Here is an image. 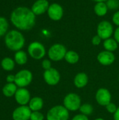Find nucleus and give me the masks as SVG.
<instances>
[{
	"mask_svg": "<svg viewBox=\"0 0 119 120\" xmlns=\"http://www.w3.org/2000/svg\"><path fill=\"white\" fill-rule=\"evenodd\" d=\"M12 24L18 30L26 31L29 30L35 25L36 15L31 8L25 6H20L15 8L11 14Z\"/></svg>",
	"mask_w": 119,
	"mask_h": 120,
	"instance_id": "obj_1",
	"label": "nucleus"
},
{
	"mask_svg": "<svg viewBox=\"0 0 119 120\" xmlns=\"http://www.w3.org/2000/svg\"><path fill=\"white\" fill-rule=\"evenodd\" d=\"M4 41L6 47L13 51L21 50L25 43L23 34L20 31L15 30L8 32L5 35Z\"/></svg>",
	"mask_w": 119,
	"mask_h": 120,
	"instance_id": "obj_2",
	"label": "nucleus"
},
{
	"mask_svg": "<svg viewBox=\"0 0 119 120\" xmlns=\"http://www.w3.org/2000/svg\"><path fill=\"white\" fill-rule=\"evenodd\" d=\"M69 118V111L61 105L51 108L46 114L47 120H68Z\"/></svg>",
	"mask_w": 119,
	"mask_h": 120,
	"instance_id": "obj_3",
	"label": "nucleus"
},
{
	"mask_svg": "<svg viewBox=\"0 0 119 120\" xmlns=\"http://www.w3.org/2000/svg\"><path fill=\"white\" fill-rule=\"evenodd\" d=\"M66 47L62 44H54L52 45L48 51V56L50 60L58 62L65 59L67 53Z\"/></svg>",
	"mask_w": 119,
	"mask_h": 120,
	"instance_id": "obj_4",
	"label": "nucleus"
},
{
	"mask_svg": "<svg viewBox=\"0 0 119 120\" xmlns=\"http://www.w3.org/2000/svg\"><path fill=\"white\" fill-rule=\"evenodd\" d=\"M63 105L69 111H77L81 105V98L75 93H69L65 96L63 100Z\"/></svg>",
	"mask_w": 119,
	"mask_h": 120,
	"instance_id": "obj_5",
	"label": "nucleus"
},
{
	"mask_svg": "<svg viewBox=\"0 0 119 120\" xmlns=\"http://www.w3.org/2000/svg\"><path fill=\"white\" fill-rule=\"evenodd\" d=\"M33 75L29 70H22L15 75V84L20 88H25L29 85L32 81Z\"/></svg>",
	"mask_w": 119,
	"mask_h": 120,
	"instance_id": "obj_6",
	"label": "nucleus"
},
{
	"mask_svg": "<svg viewBox=\"0 0 119 120\" xmlns=\"http://www.w3.org/2000/svg\"><path fill=\"white\" fill-rule=\"evenodd\" d=\"M27 51L30 57L35 60L43 58L46 53L45 46L39 41H33L30 43L28 46Z\"/></svg>",
	"mask_w": 119,
	"mask_h": 120,
	"instance_id": "obj_7",
	"label": "nucleus"
},
{
	"mask_svg": "<svg viewBox=\"0 0 119 120\" xmlns=\"http://www.w3.org/2000/svg\"><path fill=\"white\" fill-rule=\"evenodd\" d=\"M97 35L100 36L103 40L111 38L114 33V27L112 24L107 20L100 22L97 25Z\"/></svg>",
	"mask_w": 119,
	"mask_h": 120,
	"instance_id": "obj_8",
	"label": "nucleus"
},
{
	"mask_svg": "<svg viewBox=\"0 0 119 120\" xmlns=\"http://www.w3.org/2000/svg\"><path fill=\"white\" fill-rule=\"evenodd\" d=\"M43 79L45 82L50 86H55L60 81V74L58 70L54 68H51L49 70H46L44 71Z\"/></svg>",
	"mask_w": 119,
	"mask_h": 120,
	"instance_id": "obj_9",
	"label": "nucleus"
},
{
	"mask_svg": "<svg viewBox=\"0 0 119 120\" xmlns=\"http://www.w3.org/2000/svg\"><path fill=\"white\" fill-rule=\"evenodd\" d=\"M32 114V110L27 105H20L16 108L13 113V120H30V116Z\"/></svg>",
	"mask_w": 119,
	"mask_h": 120,
	"instance_id": "obj_10",
	"label": "nucleus"
},
{
	"mask_svg": "<svg viewBox=\"0 0 119 120\" xmlns=\"http://www.w3.org/2000/svg\"><path fill=\"white\" fill-rule=\"evenodd\" d=\"M95 100L100 105L106 107L112 102V94L107 89L100 88L96 92Z\"/></svg>",
	"mask_w": 119,
	"mask_h": 120,
	"instance_id": "obj_11",
	"label": "nucleus"
},
{
	"mask_svg": "<svg viewBox=\"0 0 119 120\" xmlns=\"http://www.w3.org/2000/svg\"><path fill=\"white\" fill-rule=\"evenodd\" d=\"M47 13L50 19L54 21H58L61 20L63 16V8L59 4L53 3L50 4L47 11Z\"/></svg>",
	"mask_w": 119,
	"mask_h": 120,
	"instance_id": "obj_12",
	"label": "nucleus"
},
{
	"mask_svg": "<svg viewBox=\"0 0 119 120\" xmlns=\"http://www.w3.org/2000/svg\"><path fill=\"white\" fill-rule=\"evenodd\" d=\"M15 99L20 105H27L31 100L30 93L26 88H19L15 94Z\"/></svg>",
	"mask_w": 119,
	"mask_h": 120,
	"instance_id": "obj_13",
	"label": "nucleus"
},
{
	"mask_svg": "<svg viewBox=\"0 0 119 120\" xmlns=\"http://www.w3.org/2000/svg\"><path fill=\"white\" fill-rule=\"evenodd\" d=\"M97 61L104 66H109L112 65L115 61V56L113 52L108 51H103L98 53L97 56Z\"/></svg>",
	"mask_w": 119,
	"mask_h": 120,
	"instance_id": "obj_14",
	"label": "nucleus"
},
{
	"mask_svg": "<svg viewBox=\"0 0 119 120\" xmlns=\"http://www.w3.org/2000/svg\"><path fill=\"white\" fill-rule=\"evenodd\" d=\"M49 6L48 0H36L33 4L31 9L36 15H39L47 12Z\"/></svg>",
	"mask_w": 119,
	"mask_h": 120,
	"instance_id": "obj_15",
	"label": "nucleus"
},
{
	"mask_svg": "<svg viewBox=\"0 0 119 120\" xmlns=\"http://www.w3.org/2000/svg\"><path fill=\"white\" fill-rule=\"evenodd\" d=\"M88 83V77L85 72L77 73L74 78V84L78 89L84 88Z\"/></svg>",
	"mask_w": 119,
	"mask_h": 120,
	"instance_id": "obj_16",
	"label": "nucleus"
},
{
	"mask_svg": "<svg viewBox=\"0 0 119 120\" xmlns=\"http://www.w3.org/2000/svg\"><path fill=\"white\" fill-rule=\"evenodd\" d=\"M29 108L32 110V112L34 111H40L43 106V101L41 98L39 96H35L31 98L29 104Z\"/></svg>",
	"mask_w": 119,
	"mask_h": 120,
	"instance_id": "obj_17",
	"label": "nucleus"
},
{
	"mask_svg": "<svg viewBox=\"0 0 119 120\" xmlns=\"http://www.w3.org/2000/svg\"><path fill=\"white\" fill-rule=\"evenodd\" d=\"M17 85L15 83H7L2 89V93L6 97H12L15 96L18 89Z\"/></svg>",
	"mask_w": 119,
	"mask_h": 120,
	"instance_id": "obj_18",
	"label": "nucleus"
},
{
	"mask_svg": "<svg viewBox=\"0 0 119 120\" xmlns=\"http://www.w3.org/2000/svg\"><path fill=\"white\" fill-rule=\"evenodd\" d=\"M108 7L106 4V2H98L94 6L95 13L100 17L104 16L107 13Z\"/></svg>",
	"mask_w": 119,
	"mask_h": 120,
	"instance_id": "obj_19",
	"label": "nucleus"
},
{
	"mask_svg": "<svg viewBox=\"0 0 119 120\" xmlns=\"http://www.w3.org/2000/svg\"><path fill=\"white\" fill-rule=\"evenodd\" d=\"M118 44L119 43L115 40L114 38V39L113 38H109V39H107L104 41L103 46L106 51L114 52L117 49Z\"/></svg>",
	"mask_w": 119,
	"mask_h": 120,
	"instance_id": "obj_20",
	"label": "nucleus"
},
{
	"mask_svg": "<svg viewBox=\"0 0 119 120\" xmlns=\"http://www.w3.org/2000/svg\"><path fill=\"white\" fill-rule=\"evenodd\" d=\"M65 60L69 64H76L79 60V55L74 51H67L65 56Z\"/></svg>",
	"mask_w": 119,
	"mask_h": 120,
	"instance_id": "obj_21",
	"label": "nucleus"
},
{
	"mask_svg": "<svg viewBox=\"0 0 119 120\" xmlns=\"http://www.w3.org/2000/svg\"><path fill=\"white\" fill-rule=\"evenodd\" d=\"M14 60L15 63L20 65H25L27 62V55L24 51H18L14 55Z\"/></svg>",
	"mask_w": 119,
	"mask_h": 120,
	"instance_id": "obj_22",
	"label": "nucleus"
},
{
	"mask_svg": "<svg viewBox=\"0 0 119 120\" xmlns=\"http://www.w3.org/2000/svg\"><path fill=\"white\" fill-rule=\"evenodd\" d=\"M15 60L9 57H6L1 60V66L6 71H12L15 68Z\"/></svg>",
	"mask_w": 119,
	"mask_h": 120,
	"instance_id": "obj_23",
	"label": "nucleus"
},
{
	"mask_svg": "<svg viewBox=\"0 0 119 120\" xmlns=\"http://www.w3.org/2000/svg\"><path fill=\"white\" fill-rule=\"evenodd\" d=\"M81 112V114H83L86 116H89L91 115L93 112V107L92 105L86 103H83L81 104L79 110Z\"/></svg>",
	"mask_w": 119,
	"mask_h": 120,
	"instance_id": "obj_24",
	"label": "nucleus"
},
{
	"mask_svg": "<svg viewBox=\"0 0 119 120\" xmlns=\"http://www.w3.org/2000/svg\"><path fill=\"white\" fill-rule=\"evenodd\" d=\"M8 30V22L4 17L0 16V37L6 35Z\"/></svg>",
	"mask_w": 119,
	"mask_h": 120,
	"instance_id": "obj_25",
	"label": "nucleus"
},
{
	"mask_svg": "<svg viewBox=\"0 0 119 120\" xmlns=\"http://www.w3.org/2000/svg\"><path fill=\"white\" fill-rule=\"evenodd\" d=\"M106 4L108 7V9L116 10L119 8V0H107Z\"/></svg>",
	"mask_w": 119,
	"mask_h": 120,
	"instance_id": "obj_26",
	"label": "nucleus"
},
{
	"mask_svg": "<svg viewBox=\"0 0 119 120\" xmlns=\"http://www.w3.org/2000/svg\"><path fill=\"white\" fill-rule=\"evenodd\" d=\"M44 115L40 111H34L32 112L30 120H43Z\"/></svg>",
	"mask_w": 119,
	"mask_h": 120,
	"instance_id": "obj_27",
	"label": "nucleus"
},
{
	"mask_svg": "<svg viewBox=\"0 0 119 120\" xmlns=\"http://www.w3.org/2000/svg\"><path fill=\"white\" fill-rule=\"evenodd\" d=\"M105 108H106V109H107V110L108 112H109L111 114H113V115L116 112V110L118 108V107L116 106V105L115 103H112V102H111L110 103H109Z\"/></svg>",
	"mask_w": 119,
	"mask_h": 120,
	"instance_id": "obj_28",
	"label": "nucleus"
},
{
	"mask_svg": "<svg viewBox=\"0 0 119 120\" xmlns=\"http://www.w3.org/2000/svg\"><path fill=\"white\" fill-rule=\"evenodd\" d=\"M41 66L45 70L50 69L52 68V66H51V60H49V59H44L41 63Z\"/></svg>",
	"mask_w": 119,
	"mask_h": 120,
	"instance_id": "obj_29",
	"label": "nucleus"
},
{
	"mask_svg": "<svg viewBox=\"0 0 119 120\" xmlns=\"http://www.w3.org/2000/svg\"><path fill=\"white\" fill-rule=\"evenodd\" d=\"M102 40V38L97 34V35H95V36H94L93 37V39H92V44L94 46H99L101 44Z\"/></svg>",
	"mask_w": 119,
	"mask_h": 120,
	"instance_id": "obj_30",
	"label": "nucleus"
},
{
	"mask_svg": "<svg viewBox=\"0 0 119 120\" xmlns=\"http://www.w3.org/2000/svg\"><path fill=\"white\" fill-rule=\"evenodd\" d=\"M112 21L113 22L119 27V11H117L114 13L112 17Z\"/></svg>",
	"mask_w": 119,
	"mask_h": 120,
	"instance_id": "obj_31",
	"label": "nucleus"
},
{
	"mask_svg": "<svg viewBox=\"0 0 119 120\" xmlns=\"http://www.w3.org/2000/svg\"><path fill=\"white\" fill-rule=\"evenodd\" d=\"M72 120H89L88 116H86L83 114H79L76 115Z\"/></svg>",
	"mask_w": 119,
	"mask_h": 120,
	"instance_id": "obj_32",
	"label": "nucleus"
},
{
	"mask_svg": "<svg viewBox=\"0 0 119 120\" xmlns=\"http://www.w3.org/2000/svg\"><path fill=\"white\" fill-rule=\"evenodd\" d=\"M6 82L8 83H14L15 82V75H8L6 77Z\"/></svg>",
	"mask_w": 119,
	"mask_h": 120,
	"instance_id": "obj_33",
	"label": "nucleus"
},
{
	"mask_svg": "<svg viewBox=\"0 0 119 120\" xmlns=\"http://www.w3.org/2000/svg\"><path fill=\"white\" fill-rule=\"evenodd\" d=\"M114 37L115 40L119 44V27H118L114 32Z\"/></svg>",
	"mask_w": 119,
	"mask_h": 120,
	"instance_id": "obj_34",
	"label": "nucleus"
},
{
	"mask_svg": "<svg viewBox=\"0 0 119 120\" xmlns=\"http://www.w3.org/2000/svg\"><path fill=\"white\" fill-rule=\"evenodd\" d=\"M114 120H119V106L118 107L116 112L114 114Z\"/></svg>",
	"mask_w": 119,
	"mask_h": 120,
	"instance_id": "obj_35",
	"label": "nucleus"
},
{
	"mask_svg": "<svg viewBox=\"0 0 119 120\" xmlns=\"http://www.w3.org/2000/svg\"><path fill=\"white\" fill-rule=\"evenodd\" d=\"M92 1H93L96 3H98V2H106L107 0H92Z\"/></svg>",
	"mask_w": 119,
	"mask_h": 120,
	"instance_id": "obj_36",
	"label": "nucleus"
},
{
	"mask_svg": "<svg viewBox=\"0 0 119 120\" xmlns=\"http://www.w3.org/2000/svg\"><path fill=\"white\" fill-rule=\"evenodd\" d=\"M95 120H105L103 118H97V119H95Z\"/></svg>",
	"mask_w": 119,
	"mask_h": 120,
	"instance_id": "obj_37",
	"label": "nucleus"
},
{
	"mask_svg": "<svg viewBox=\"0 0 119 120\" xmlns=\"http://www.w3.org/2000/svg\"></svg>",
	"mask_w": 119,
	"mask_h": 120,
	"instance_id": "obj_38",
	"label": "nucleus"
}]
</instances>
